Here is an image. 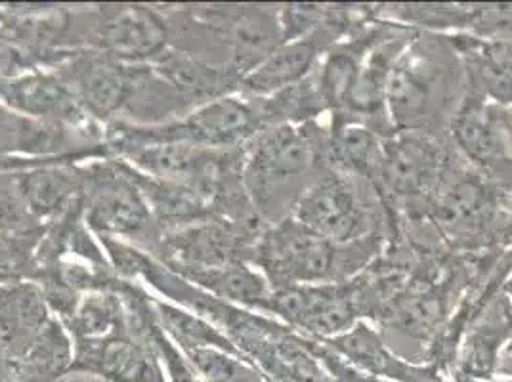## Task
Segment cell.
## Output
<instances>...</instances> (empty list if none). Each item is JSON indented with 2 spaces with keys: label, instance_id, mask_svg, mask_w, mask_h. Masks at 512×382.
<instances>
[{
  "label": "cell",
  "instance_id": "6da1fadb",
  "mask_svg": "<svg viewBox=\"0 0 512 382\" xmlns=\"http://www.w3.org/2000/svg\"><path fill=\"white\" fill-rule=\"evenodd\" d=\"M331 136L314 121L262 128L245 146L243 184L266 226L289 218L300 195L333 169Z\"/></svg>",
  "mask_w": 512,
  "mask_h": 382
},
{
  "label": "cell",
  "instance_id": "7a4b0ae2",
  "mask_svg": "<svg viewBox=\"0 0 512 382\" xmlns=\"http://www.w3.org/2000/svg\"><path fill=\"white\" fill-rule=\"evenodd\" d=\"M383 239L379 232L339 245L289 216L260 235L253 266L264 272L272 289L341 283L377 256Z\"/></svg>",
  "mask_w": 512,
  "mask_h": 382
},
{
  "label": "cell",
  "instance_id": "3957f363",
  "mask_svg": "<svg viewBox=\"0 0 512 382\" xmlns=\"http://www.w3.org/2000/svg\"><path fill=\"white\" fill-rule=\"evenodd\" d=\"M106 146L113 151L130 146L184 144L205 149L245 148L262 130L255 102L230 94L195 107L182 119L155 127H132L127 123L106 125Z\"/></svg>",
  "mask_w": 512,
  "mask_h": 382
},
{
  "label": "cell",
  "instance_id": "277c9868",
  "mask_svg": "<svg viewBox=\"0 0 512 382\" xmlns=\"http://www.w3.org/2000/svg\"><path fill=\"white\" fill-rule=\"evenodd\" d=\"M446 46L415 37L392 67L386 104L392 127L398 130H425L448 115L453 104L449 96L457 85L455 62L448 58Z\"/></svg>",
  "mask_w": 512,
  "mask_h": 382
},
{
  "label": "cell",
  "instance_id": "5b68a950",
  "mask_svg": "<svg viewBox=\"0 0 512 382\" xmlns=\"http://www.w3.org/2000/svg\"><path fill=\"white\" fill-rule=\"evenodd\" d=\"M83 216L92 234L115 237L148 255L163 239L142 191L115 157L85 163Z\"/></svg>",
  "mask_w": 512,
  "mask_h": 382
},
{
  "label": "cell",
  "instance_id": "8992f818",
  "mask_svg": "<svg viewBox=\"0 0 512 382\" xmlns=\"http://www.w3.org/2000/svg\"><path fill=\"white\" fill-rule=\"evenodd\" d=\"M369 184L354 172L333 167L300 195L291 216L339 245L379 234L381 205L373 199L375 186Z\"/></svg>",
  "mask_w": 512,
  "mask_h": 382
},
{
  "label": "cell",
  "instance_id": "52a82bcc",
  "mask_svg": "<svg viewBox=\"0 0 512 382\" xmlns=\"http://www.w3.org/2000/svg\"><path fill=\"white\" fill-rule=\"evenodd\" d=\"M266 228L264 222L241 224L213 216L163 235L151 256L174 274L220 268L237 262L253 264L256 243Z\"/></svg>",
  "mask_w": 512,
  "mask_h": 382
},
{
  "label": "cell",
  "instance_id": "ba28073f",
  "mask_svg": "<svg viewBox=\"0 0 512 382\" xmlns=\"http://www.w3.org/2000/svg\"><path fill=\"white\" fill-rule=\"evenodd\" d=\"M171 46L165 8L144 4L92 6L86 50L127 65L155 62Z\"/></svg>",
  "mask_w": 512,
  "mask_h": 382
},
{
  "label": "cell",
  "instance_id": "9c48e42d",
  "mask_svg": "<svg viewBox=\"0 0 512 382\" xmlns=\"http://www.w3.org/2000/svg\"><path fill=\"white\" fill-rule=\"evenodd\" d=\"M188 8L213 31L224 62L241 79L283 44L279 6L195 4Z\"/></svg>",
  "mask_w": 512,
  "mask_h": 382
},
{
  "label": "cell",
  "instance_id": "30bf717a",
  "mask_svg": "<svg viewBox=\"0 0 512 382\" xmlns=\"http://www.w3.org/2000/svg\"><path fill=\"white\" fill-rule=\"evenodd\" d=\"M52 69L94 121L104 127L119 121L130 96L134 65L115 62L96 50H77Z\"/></svg>",
  "mask_w": 512,
  "mask_h": 382
},
{
  "label": "cell",
  "instance_id": "8fae6325",
  "mask_svg": "<svg viewBox=\"0 0 512 382\" xmlns=\"http://www.w3.org/2000/svg\"><path fill=\"white\" fill-rule=\"evenodd\" d=\"M0 104L54 125L77 130L104 127L86 113L54 69H33L16 79L0 81Z\"/></svg>",
  "mask_w": 512,
  "mask_h": 382
},
{
  "label": "cell",
  "instance_id": "7c38bea8",
  "mask_svg": "<svg viewBox=\"0 0 512 382\" xmlns=\"http://www.w3.org/2000/svg\"><path fill=\"white\" fill-rule=\"evenodd\" d=\"M73 344L69 375H92L107 382H165L153 346L134 333Z\"/></svg>",
  "mask_w": 512,
  "mask_h": 382
},
{
  "label": "cell",
  "instance_id": "4fadbf2b",
  "mask_svg": "<svg viewBox=\"0 0 512 382\" xmlns=\"http://www.w3.org/2000/svg\"><path fill=\"white\" fill-rule=\"evenodd\" d=\"M507 340H512L511 298L495 293L467 325L463 354L453 369L455 382L493 381Z\"/></svg>",
  "mask_w": 512,
  "mask_h": 382
},
{
  "label": "cell",
  "instance_id": "5bb4252c",
  "mask_svg": "<svg viewBox=\"0 0 512 382\" xmlns=\"http://www.w3.org/2000/svg\"><path fill=\"white\" fill-rule=\"evenodd\" d=\"M23 201L41 224L83 205L85 163H41L16 172Z\"/></svg>",
  "mask_w": 512,
  "mask_h": 382
},
{
  "label": "cell",
  "instance_id": "9a60e30c",
  "mask_svg": "<svg viewBox=\"0 0 512 382\" xmlns=\"http://www.w3.org/2000/svg\"><path fill=\"white\" fill-rule=\"evenodd\" d=\"M344 360L367 375L398 382H448L436 365H415L394 356L375 329L358 321L350 331L320 339Z\"/></svg>",
  "mask_w": 512,
  "mask_h": 382
},
{
  "label": "cell",
  "instance_id": "2e32d148",
  "mask_svg": "<svg viewBox=\"0 0 512 382\" xmlns=\"http://www.w3.org/2000/svg\"><path fill=\"white\" fill-rule=\"evenodd\" d=\"M54 318L43 289L35 281L0 283V365L23 352Z\"/></svg>",
  "mask_w": 512,
  "mask_h": 382
},
{
  "label": "cell",
  "instance_id": "e0dca14e",
  "mask_svg": "<svg viewBox=\"0 0 512 382\" xmlns=\"http://www.w3.org/2000/svg\"><path fill=\"white\" fill-rule=\"evenodd\" d=\"M383 191H396L402 195H421L438 186L442 176V149L428 136L406 134L392 138L383 146Z\"/></svg>",
  "mask_w": 512,
  "mask_h": 382
},
{
  "label": "cell",
  "instance_id": "ac0fdd59",
  "mask_svg": "<svg viewBox=\"0 0 512 382\" xmlns=\"http://www.w3.org/2000/svg\"><path fill=\"white\" fill-rule=\"evenodd\" d=\"M451 128L457 146L467 153L470 161L482 167L511 163L503 107L488 106L484 98L470 92L453 115Z\"/></svg>",
  "mask_w": 512,
  "mask_h": 382
},
{
  "label": "cell",
  "instance_id": "d6986e66",
  "mask_svg": "<svg viewBox=\"0 0 512 382\" xmlns=\"http://www.w3.org/2000/svg\"><path fill=\"white\" fill-rule=\"evenodd\" d=\"M73 358V339L64 323L54 318L16 358L2 361V369L8 382H60L71 373Z\"/></svg>",
  "mask_w": 512,
  "mask_h": 382
},
{
  "label": "cell",
  "instance_id": "ffe728a7",
  "mask_svg": "<svg viewBox=\"0 0 512 382\" xmlns=\"http://www.w3.org/2000/svg\"><path fill=\"white\" fill-rule=\"evenodd\" d=\"M176 276L190 281L201 291L220 298L239 308L266 314L272 297V285L264 274L253 270L249 262H237L230 266L209 268V270H188Z\"/></svg>",
  "mask_w": 512,
  "mask_h": 382
},
{
  "label": "cell",
  "instance_id": "44dd1931",
  "mask_svg": "<svg viewBox=\"0 0 512 382\" xmlns=\"http://www.w3.org/2000/svg\"><path fill=\"white\" fill-rule=\"evenodd\" d=\"M151 308L165 335L182 352L193 350V348H218L228 354L245 358L232 344V340L228 339L209 319L201 318L190 310H182L180 306H174L161 298L151 297Z\"/></svg>",
  "mask_w": 512,
  "mask_h": 382
},
{
  "label": "cell",
  "instance_id": "7402d4cb",
  "mask_svg": "<svg viewBox=\"0 0 512 382\" xmlns=\"http://www.w3.org/2000/svg\"><path fill=\"white\" fill-rule=\"evenodd\" d=\"M184 354L193 371L205 382H268L251 361L224 350L193 348Z\"/></svg>",
  "mask_w": 512,
  "mask_h": 382
},
{
  "label": "cell",
  "instance_id": "603a6c76",
  "mask_svg": "<svg viewBox=\"0 0 512 382\" xmlns=\"http://www.w3.org/2000/svg\"><path fill=\"white\" fill-rule=\"evenodd\" d=\"M43 226L29 213L16 172L0 170V235L33 234Z\"/></svg>",
  "mask_w": 512,
  "mask_h": 382
},
{
  "label": "cell",
  "instance_id": "cb8c5ba5",
  "mask_svg": "<svg viewBox=\"0 0 512 382\" xmlns=\"http://www.w3.org/2000/svg\"><path fill=\"white\" fill-rule=\"evenodd\" d=\"M491 58L497 64L503 65L507 71L512 73V37L511 39H499L493 43H486Z\"/></svg>",
  "mask_w": 512,
  "mask_h": 382
},
{
  "label": "cell",
  "instance_id": "d4e9b609",
  "mask_svg": "<svg viewBox=\"0 0 512 382\" xmlns=\"http://www.w3.org/2000/svg\"><path fill=\"white\" fill-rule=\"evenodd\" d=\"M495 373H499V375H509V377H512V340L509 344H505V348L501 350L499 360H497V369H495Z\"/></svg>",
  "mask_w": 512,
  "mask_h": 382
},
{
  "label": "cell",
  "instance_id": "484cf974",
  "mask_svg": "<svg viewBox=\"0 0 512 382\" xmlns=\"http://www.w3.org/2000/svg\"><path fill=\"white\" fill-rule=\"evenodd\" d=\"M503 293L505 295H511V304H512V277L505 283V287H503Z\"/></svg>",
  "mask_w": 512,
  "mask_h": 382
},
{
  "label": "cell",
  "instance_id": "4316f807",
  "mask_svg": "<svg viewBox=\"0 0 512 382\" xmlns=\"http://www.w3.org/2000/svg\"><path fill=\"white\" fill-rule=\"evenodd\" d=\"M505 234H507V239H512V220H511V226L505 230Z\"/></svg>",
  "mask_w": 512,
  "mask_h": 382
},
{
  "label": "cell",
  "instance_id": "83f0119b",
  "mask_svg": "<svg viewBox=\"0 0 512 382\" xmlns=\"http://www.w3.org/2000/svg\"><path fill=\"white\" fill-rule=\"evenodd\" d=\"M469 382H482V381H469ZM507 382H512V381H507Z\"/></svg>",
  "mask_w": 512,
  "mask_h": 382
}]
</instances>
